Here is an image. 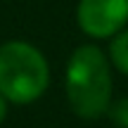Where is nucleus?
<instances>
[{
	"instance_id": "1",
	"label": "nucleus",
	"mask_w": 128,
	"mask_h": 128,
	"mask_svg": "<svg viewBox=\"0 0 128 128\" xmlns=\"http://www.w3.org/2000/svg\"><path fill=\"white\" fill-rule=\"evenodd\" d=\"M66 97L71 109L83 119H97L109 109L112 74L100 48L81 45L74 50L66 64Z\"/></svg>"
},
{
	"instance_id": "2",
	"label": "nucleus",
	"mask_w": 128,
	"mask_h": 128,
	"mask_svg": "<svg viewBox=\"0 0 128 128\" xmlns=\"http://www.w3.org/2000/svg\"><path fill=\"white\" fill-rule=\"evenodd\" d=\"M48 62L33 45L12 40L0 45V95L17 104L38 100L48 88Z\"/></svg>"
},
{
	"instance_id": "3",
	"label": "nucleus",
	"mask_w": 128,
	"mask_h": 128,
	"mask_svg": "<svg viewBox=\"0 0 128 128\" xmlns=\"http://www.w3.org/2000/svg\"><path fill=\"white\" fill-rule=\"evenodd\" d=\"M78 26L92 38H109L128 22V0H81Z\"/></svg>"
},
{
	"instance_id": "4",
	"label": "nucleus",
	"mask_w": 128,
	"mask_h": 128,
	"mask_svg": "<svg viewBox=\"0 0 128 128\" xmlns=\"http://www.w3.org/2000/svg\"><path fill=\"white\" fill-rule=\"evenodd\" d=\"M109 52H112V62H114L124 74H128V31L119 33V36L112 40Z\"/></svg>"
},
{
	"instance_id": "5",
	"label": "nucleus",
	"mask_w": 128,
	"mask_h": 128,
	"mask_svg": "<svg viewBox=\"0 0 128 128\" xmlns=\"http://www.w3.org/2000/svg\"><path fill=\"white\" fill-rule=\"evenodd\" d=\"M107 112H109L112 121H114L116 126L128 128V97H124V100H119V102H114V104H112Z\"/></svg>"
},
{
	"instance_id": "6",
	"label": "nucleus",
	"mask_w": 128,
	"mask_h": 128,
	"mask_svg": "<svg viewBox=\"0 0 128 128\" xmlns=\"http://www.w3.org/2000/svg\"><path fill=\"white\" fill-rule=\"evenodd\" d=\"M5 114H7V102H5V97L0 95V124H2V119H5Z\"/></svg>"
}]
</instances>
